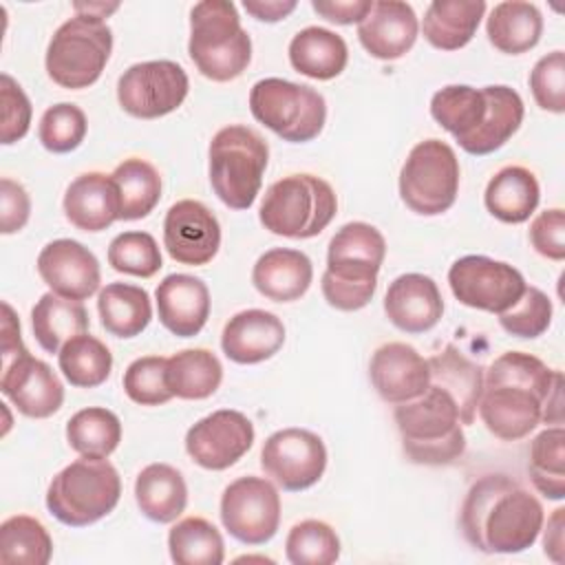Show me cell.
I'll list each match as a JSON object with an SVG mask.
<instances>
[{"mask_svg": "<svg viewBox=\"0 0 565 565\" xmlns=\"http://www.w3.org/2000/svg\"><path fill=\"white\" fill-rule=\"evenodd\" d=\"M543 521L541 501L501 472L477 479L459 512L463 539L483 554L525 552L536 543Z\"/></svg>", "mask_w": 565, "mask_h": 565, "instance_id": "obj_1", "label": "cell"}, {"mask_svg": "<svg viewBox=\"0 0 565 565\" xmlns=\"http://www.w3.org/2000/svg\"><path fill=\"white\" fill-rule=\"evenodd\" d=\"M561 371L525 351H505L483 371L477 413L483 426L503 441L527 437L539 424L543 404Z\"/></svg>", "mask_w": 565, "mask_h": 565, "instance_id": "obj_2", "label": "cell"}, {"mask_svg": "<svg viewBox=\"0 0 565 565\" xmlns=\"http://www.w3.org/2000/svg\"><path fill=\"white\" fill-rule=\"evenodd\" d=\"M430 115L468 154L483 157L505 146L521 128L525 106L505 84H448L430 97Z\"/></svg>", "mask_w": 565, "mask_h": 565, "instance_id": "obj_3", "label": "cell"}, {"mask_svg": "<svg viewBox=\"0 0 565 565\" xmlns=\"http://www.w3.org/2000/svg\"><path fill=\"white\" fill-rule=\"evenodd\" d=\"M386 256L382 232L364 221L342 225L329 241L322 296L338 311L366 307L377 289V274Z\"/></svg>", "mask_w": 565, "mask_h": 565, "instance_id": "obj_4", "label": "cell"}, {"mask_svg": "<svg viewBox=\"0 0 565 565\" xmlns=\"http://www.w3.org/2000/svg\"><path fill=\"white\" fill-rule=\"evenodd\" d=\"M404 455L419 466H448L466 450L459 411L448 393L428 386L424 395L393 411Z\"/></svg>", "mask_w": 565, "mask_h": 565, "instance_id": "obj_5", "label": "cell"}, {"mask_svg": "<svg viewBox=\"0 0 565 565\" xmlns=\"http://www.w3.org/2000/svg\"><path fill=\"white\" fill-rule=\"evenodd\" d=\"M188 55L212 82H232L243 75L252 62V38L234 2L203 0L192 7Z\"/></svg>", "mask_w": 565, "mask_h": 565, "instance_id": "obj_6", "label": "cell"}, {"mask_svg": "<svg viewBox=\"0 0 565 565\" xmlns=\"http://www.w3.org/2000/svg\"><path fill=\"white\" fill-rule=\"evenodd\" d=\"M269 161L267 141L243 124H230L210 141L207 174L214 194L232 210H249Z\"/></svg>", "mask_w": 565, "mask_h": 565, "instance_id": "obj_7", "label": "cell"}, {"mask_svg": "<svg viewBox=\"0 0 565 565\" xmlns=\"http://www.w3.org/2000/svg\"><path fill=\"white\" fill-rule=\"evenodd\" d=\"M338 196L322 177L298 172L274 181L263 194L258 218L265 230L285 238H313L335 216Z\"/></svg>", "mask_w": 565, "mask_h": 565, "instance_id": "obj_8", "label": "cell"}, {"mask_svg": "<svg viewBox=\"0 0 565 565\" xmlns=\"http://www.w3.org/2000/svg\"><path fill=\"white\" fill-rule=\"evenodd\" d=\"M121 497V479L108 459L79 457L49 483L46 508L64 525L86 527L110 514Z\"/></svg>", "mask_w": 565, "mask_h": 565, "instance_id": "obj_9", "label": "cell"}, {"mask_svg": "<svg viewBox=\"0 0 565 565\" xmlns=\"http://www.w3.org/2000/svg\"><path fill=\"white\" fill-rule=\"evenodd\" d=\"M113 53V31L106 20L73 15L62 22L46 46L44 66L49 77L68 90L93 86Z\"/></svg>", "mask_w": 565, "mask_h": 565, "instance_id": "obj_10", "label": "cell"}, {"mask_svg": "<svg viewBox=\"0 0 565 565\" xmlns=\"http://www.w3.org/2000/svg\"><path fill=\"white\" fill-rule=\"evenodd\" d=\"M249 110L256 121L289 143L316 139L327 121L324 97L307 84L282 77L258 79L249 90Z\"/></svg>", "mask_w": 565, "mask_h": 565, "instance_id": "obj_11", "label": "cell"}, {"mask_svg": "<svg viewBox=\"0 0 565 565\" xmlns=\"http://www.w3.org/2000/svg\"><path fill=\"white\" fill-rule=\"evenodd\" d=\"M459 159L441 139L415 143L399 170V199L419 216L448 212L459 192Z\"/></svg>", "mask_w": 565, "mask_h": 565, "instance_id": "obj_12", "label": "cell"}, {"mask_svg": "<svg viewBox=\"0 0 565 565\" xmlns=\"http://www.w3.org/2000/svg\"><path fill=\"white\" fill-rule=\"evenodd\" d=\"M448 285L461 305L497 316L508 311L527 287L516 267L483 254L457 258L448 269Z\"/></svg>", "mask_w": 565, "mask_h": 565, "instance_id": "obj_13", "label": "cell"}, {"mask_svg": "<svg viewBox=\"0 0 565 565\" xmlns=\"http://www.w3.org/2000/svg\"><path fill=\"white\" fill-rule=\"evenodd\" d=\"M218 514L230 536L245 545H263L280 525L278 488L265 477H238L223 490Z\"/></svg>", "mask_w": 565, "mask_h": 565, "instance_id": "obj_14", "label": "cell"}, {"mask_svg": "<svg viewBox=\"0 0 565 565\" xmlns=\"http://www.w3.org/2000/svg\"><path fill=\"white\" fill-rule=\"evenodd\" d=\"M190 79L172 60H150L128 66L117 82V102L137 119H159L174 113L188 97Z\"/></svg>", "mask_w": 565, "mask_h": 565, "instance_id": "obj_15", "label": "cell"}, {"mask_svg": "<svg viewBox=\"0 0 565 565\" xmlns=\"http://www.w3.org/2000/svg\"><path fill=\"white\" fill-rule=\"evenodd\" d=\"M260 468L287 492L316 486L327 468V446L307 428H280L271 433L260 450Z\"/></svg>", "mask_w": 565, "mask_h": 565, "instance_id": "obj_16", "label": "cell"}, {"mask_svg": "<svg viewBox=\"0 0 565 565\" xmlns=\"http://www.w3.org/2000/svg\"><path fill=\"white\" fill-rule=\"evenodd\" d=\"M254 424L234 408H221L185 433V450L190 459L205 470H227L254 446Z\"/></svg>", "mask_w": 565, "mask_h": 565, "instance_id": "obj_17", "label": "cell"}, {"mask_svg": "<svg viewBox=\"0 0 565 565\" xmlns=\"http://www.w3.org/2000/svg\"><path fill=\"white\" fill-rule=\"evenodd\" d=\"M163 247L181 265H207L221 247L218 218L201 201H177L163 218Z\"/></svg>", "mask_w": 565, "mask_h": 565, "instance_id": "obj_18", "label": "cell"}, {"mask_svg": "<svg viewBox=\"0 0 565 565\" xmlns=\"http://www.w3.org/2000/svg\"><path fill=\"white\" fill-rule=\"evenodd\" d=\"M38 274L42 282L57 296L68 300L90 298L102 282L97 256L73 238H55L38 254Z\"/></svg>", "mask_w": 565, "mask_h": 565, "instance_id": "obj_19", "label": "cell"}, {"mask_svg": "<svg viewBox=\"0 0 565 565\" xmlns=\"http://www.w3.org/2000/svg\"><path fill=\"white\" fill-rule=\"evenodd\" d=\"M0 391L18 413L31 419H46L64 404L62 380L46 362L31 353L2 364Z\"/></svg>", "mask_w": 565, "mask_h": 565, "instance_id": "obj_20", "label": "cell"}, {"mask_svg": "<svg viewBox=\"0 0 565 565\" xmlns=\"http://www.w3.org/2000/svg\"><path fill=\"white\" fill-rule=\"evenodd\" d=\"M369 377L386 404H404L426 393L430 386L428 360L406 342L377 347L369 362Z\"/></svg>", "mask_w": 565, "mask_h": 565, "instance_id": "obj_21", "label": "cell"}, {"mask_svg": "<svg viewBox=\"0 0 565 565\" xmlns=\"http://www.w3.org/2000/svg\"><path fill=\"white\" fill-rule=\"evenodd\" d=\"M419 33V20L408 2L375 0L371 11L358 24V40L375 60L404 57Z\"/></svg>", "mask_w": 565, "mask_h": 565, "instance_id": "obj_22", "label": "cell"}, {"mask_svg": "<svg viewBox=\"0 0 565 565\" xmlns=\"http://www.w3.org/2000/svg\"><path fill=\"white\" fill-rule=\"evenodd\" d=\"M384 313L404 333H426L441 320L444 298L430 276L402 274L386 289Z\"/></svg>", "mask_w": 565, "mask_h": 565, "instance_id": "obj_23", "label": "cell"}, {"mask_svg": "<svg viewBox=\"0 0 565 565\" xmlns=\"http://www.w3.org/2000/svg\"><path fill=\"white\" fill-rule=\"evenodd\" d=\"M285 344L282 320L265 309L234 313L221 333V349L236 364H258L274 358Z\"/></svg>", "mask_w": 565, "mask_h": 565, "instance_id": "obj_24", "label": "cell"}, {"mask_svg": "<svg viewBox=\"0 0 565 565\" xmlns=\"http://www.w3.org/2000/svg\"><path fill=\"white\" fill-rule=\"evenodd\" d=\"M154 300L159 322L177 338L196 335L210 318V289L190 274L166 276L154 289Z\"/></svg>", "mask_w": 565, "mask_h": 565, "instance_id": "obj_25", "label": "cell"}, {"mask_svg": "<svg viewBox=\"0 0 565 565\" xmlns=\"http://www.w3.org/2000/svg\"><path fill=\"white\" fill-rule=\"evenodd\" d=\"M64 216L82 232H102L119 221V192L110 174L84 172L64 192Z\"/></svg>", "mask_w": 565, "mask_h": 565, "instance_id": "obj_26", "label": "cell"}, {"mask_svg": "<svg viewBox=\"0 0 565 565\" xmlns=\"http://www.w3.org/2000/svg\"><path fill=\"white\" fill-rule=\"evenodd\" d=\"M313 280L309 256L291 247H271L252 267V282L260 296L274 302L302 298Z\"/></svg>", "mask_w": 565, "mask_h": 565, "instance_id": "obj_27", "label": "cell"}, {"mask_svg": "<svg viewBox=\"0 0 565 565\" xmlns=\"http://www.w3.org/2000/svg\"><path fill=\"white\" fill-rule=\"evenodd\" d=\"M430 386L448 393L459 411V422L470 426L477 417V406L483 391V369L468 360L455 344L428 358Z\"/></svg>", "mask_w": 565, "mask_h": 565, "instance_id": "obj_28", "label": "cell"}, {"mask_svg": "<svg viewBox=\"0 0 565 565\" xmlns=\"http://www.w3.org/2000/svg\"><path fill=\"white\" fill-rule=\"evenodd\" d=\"M483 0H433L422 20L426 42L439 51L463 49L486 15Z\"/></svg>", "mask_w": 565, "mask_h": 565, "instance_id": "obj_29", "label": "cell"}, {"mask_svg": "<svg viewBox=\"0 0 565 565\" xmlns=\"http://www.w3.org/2000/svg\"><path fill=\"white\" fill-rule=\"evenodd\" d=\"M541 188L532 170L523 166L501 168L486 185V210L501 223H525L539 207Z\"/></svg>", "mask_w": 565, "mask_h": 565, "instance_id": "obj_30", "label": "cell"}, {"mask_svg": "<svg viewBox=\"0 0 565 565\" xmlns=\"http://www.w3.org/2000/svg\"><path fill=\"white\" fill-rule=\"evenodd\" d=\"M289 62L294 71L311 79H333L349 62V49L342 35L324 26H305L289 42Z\"/></svg>", "mask_w": 565, "mask_h": 565, "instance_id": "obj_31", "label": "cell"}, {"mask_svg": "<svg viewBox=\"0 0 565 565\" xmlns=\"http://www.w3.org/2000/svg\"><path fill=\"white\" fill-rule=\"evenodd\" d=\"M135 501L146 519L172 523L188 505L185 479L170 463H148L135 479Z\"/></svg>", "mask_w": 565, "mask_h": 565, "instance_id": "obj_32", "label": "cell"}, {"mask_svg": "<svg viewBox=\"0 0 565 565\" xmlns=\"http://www.w3.org/2000/svg\"><path fill=\"white\" fill-rule=\"evenodd\" d=\"M543 33V15L536 4L523 0H505L494 4L486 18V35L490 44L505 55H521L534 49Z\"/></svg>", "mask_w": 565, "mask_h": 565, "instance_id": "obj_33", "label": "cell"}, {"mask_svg": "<svg viewBox=\"0 0 565 565\" xmlns=\"http://www.w3.org/2000/svg\"><path fill=\"white\" fill-rule=\"evenodd\" d=\"M31 329L42 351L60 353L71 338L88 331V313L82 302L49 291L31 309Z\"/></svg>", "mask_w": 565, "mask_h": 565, "instance_id": "obj_34", "label": "cell"}, {"mask_svg": "<svg viewBox=\"0 0 565 565\" xmlns=\"http://www.w3.org/2000/svg\"><path fill=\"white\" fill-rule=\"evenodd\" d=\"M102 327L115 338H135L152 320V302L143 287L108 282L97 296Z\"/></svg>", "mask_w": 565, "mask_h": 565, "instance_id": "obj_35", "label": "cell"}, {"mask_svg": "<svg viewBox=\"0 0 565 565\" xmlns=\"http://www.w3.org/2000/svg\"><path fill=\"white\" fill-rule=\"evenodd\" d=\"M166 382L179 399H207L223 382V364L210 349H183L168 358Z\"/></svg>", "mask_w": 565, "mask_h": 565, "instance_id": "obj_36", "label": "cell"}, {"mask_svg": "<svg viewBox=\"0 0 565 565\" xmlns=\"http://www.w3.org/2000/svg\"><path fill=\"white\" fill-rule=\"evenodd\" d=\"M119 192V221L146 218L161 199L159 170L139 157L124 159L110 174Z\"/></svg>", "mask_w": 565, "mask_h": 565, "instance_id": "obj_37", "label": "cell"}, {"mask_svg": "<svg viewBox=\"0 0 565 565\" xmlns=\"http://www.w3.org/2000/svg\"><path fill=\"white\" fill-rule=\"evenodd\" d=\"M66 441L79 457L108 459L121 441V422L104 406L82 408L66 422Z\"/></svg>", "mask_w": 565, "mask_h": 565, "instance_id": "obj_38", "label": "cell"}, {"mask_svg": "<svg viewBox=\"0 0 565 565\" xmlns=\"http://www.w3.org/2000/svg\"><path fill=\"white\" fill-rule=\"evenodd\" d=\"M57 364L66 382L75 388H97L113 371L110 349L95 335L79 333L57 353Z\"/></svg>", "mask_w": 565, "mask_h": 565, "instance_id": "obj_39", "label": "cell"}, {"mask_svg": "<svg viewBox=\"0 0 565 565\" xmlns=\"http://www.w3.org/2000/svg\"><path fill=\"white\" fill-rule=\"evenodd\" d=\"M168 552L177 565H221L225 543L214 523L203 516H185L170 527Z\"/></svg>", "mask_w": 565, "mask_h": 565, "instance_id": "obj_40", "label": "cell"}, {"mask_svg": "<svg viewBox=\"0 0 565 565\" xmlns=\"http://www.w3.org/2000/svg\"><path fill=\"white\" fill-rule=\"evenodd\" d=\"M53 556L49 530L29 514H13L0 525V563L46 565Z\"/></svg>", "mask_w": 565, "mask_h": 565, "instance_id": "obj_41", "label": "cell"}, {"mask_svg": "<svg viewBox=\"0 0 565 565\" xmlns=\"http://www.w3.org/2000/svg\"><path fill=\"white\" fill-rule=\"evenodd\" d=\"M527 472L532 486L547 499L561 501L565 497V430L563 426H547L530 444Z\"/></svg>", "mask_w": 565, "mask_h": 565, "instance_id": "obj_42", "label": "cell"}, {"mask_svg": "<svg viewBox=\"0 0 565 565\" xmlns=\"http://www.w3.org/2000/svg\"><path fill=\"white\" fill-rule=\"evenodd\" d=\"M285 556L294 565H331L340 558V536L329 523L305 519L289 530Z\"/></svg>", "mask_w": 565, "mask_h": 565, "instance_id": "obj_43", "label": "cell"}, {"mask_svg": "<svg viewBox=\"0 0 565 565\" xmlns=\"http://www.w3.org/2000/svg\"><path fill=\"white\" fill-rule=\"evenodd\" d=\"M88 130L86 113L71 102H60L49 106L38 126V139L40 143L55 154L73 152L82 146Z\"/></svg>", "mask_w": 565, "mask_h": 565, "instance_id": "obj_44", "label": "cell"}, {"mask_svg": "<svg viewBox=\"0 0 565 565\" xmlns=\"http://www.w3.org/2000/svg\"><path fill=\"white\" fill-rule=\"evenodd\" d=\"M108 265L119 274L152 278L161 267V249L148 232H121L108 245Z\"/></svg>", "mask_w": 565, "mask_h": 565, "instance_id": "obj_45", "label": "cell"}, {"mask_svg": "<svg viewBox=\"0 0 565 565\" xmlns=\"http://www.w3.org/2000/svg\"><path fill=\"white\" fill-rule=\"evenodd\" d=\"M168 358L143 355L128 364L124 373V391L139 406H161L174 395L166 382Z\"/></svg>", "mask_w": 565, "mask_h": 565, "instance_id": "obj_46", "label": "cell"}, {"mask_svg": "<svg viewBox=\"0 0 565 565\" xmlns=\"http://www.w3.org/2000/svg\"><path fill=\"white\" fill-rule=\"evenodd\" d=\"M552 300L539 287H525L523 296L503 313H499V324L514 338H539L547 331L552 322Z\"/></svg>", "mask_w": 565, "mask_h": 565, "instance_id": "obj_47", "label": "cell"}, {"mask_svg": "<svg viewBox=\"0 0 565 565\" xmlns=\"http://www.w3.org/2000/svg\"><path fill=\"white\" fill-rule=\"evenodd\" d=\"M530 90L541 110L565 113V53L543 55L530 71Z\"/></svg>", "mask_w": 565, "mask_h": 565, "instance_id": "obj_48", "label": "cell"}, {"mask_svg": "<svg viewBox=\"0 0 565 565\" xmlns=\"http://www.w3.org/2000/svg\"><path fill=\"white\" fill-rule=\"evenodd\" d=\"M0 102H2V126H0V143L11 146L20 139L31 128V102L22 86L9 75H0Z\"/></svg>", "mask_w": 565, "mask_h": 565, "instance_id": "obj_49", "label": "cell"}, {"mask_svg": "<svg viewBox=\"0 0 565 565\" xmlns=\"http://www.w3.org/2000/svg\"><path fill=\"white\" fill-rule=\"evenodd\" d=\"M530 243L536 254L561 263L565 258V212L561 207L539 212L530 225Z\"/></svg>", "mask_w": 565, "mask_h": 565, "instance_id": "obj_50", "label": "cell"}, {"mask_svg": "<svg viewBox=\"0 0 565 565\" xmlns=\"http://www.w3.org/2000/svg\"><path fill=\"white\" fill-rule=\"evenodd\" d=\"M31 216V199L22 183L2 177L0 179V232L4 236L20 232Z\"/></svg>", "mask_w": 565, "mask_h": 565, "instance_id": "obj_51", "label": "cell"}, {"mask_svg": "<svg viewBox=\"0 0 565 565\" xmlns=\"http://www.w3.org/2000/svg\"><path fill=\"white\" fill-rule=\"evenodd\" d=\"M373 0H313L311 9L333 24H360L371 11Z\"/></svg>", "mask_w": 565, "mask_h": 565, "instance_id": "obj_52", "label": "cell"}, {"mask_svg": "<svg viewBox=\"0 0 565 565\" xmlns=\"http://www.w3.org/2000/svg\"><path fill=\"white\" fill-rule=\"evenodd\" d=\"M2 364L29 353V349L22 342L20 320L9 302H2Z\"/></svg>", "mask_w": 565, "mask_h": 565, "instance_id": "obj_53", "label": "cell"}, {"mask_svg": "<svg viewBox=\"0 0 565 565\" xmlns=\"http://www.w3.org/2000/svg\"><path fill=\"white\" fill-rule=\"evenodd\" d=\"M545 523V521H543ZM543 532V552L550 561L554 563H563V556H565V508H556L545 527H541Z\"/></svg>", "mask_w": 565, "mask_h": 565, "instance_id": "obj_54", "label": "cell"}, {"mask_svg": "<svg viewBox=\"0 0 565 565\" xmlns=\"http://www.w3.org/2000/svg\"><path fill=\"white\" fill-rule=\"evenodd\" d=\"M296 0H245L243 9L260 22H280L296 11Z\"/></svg>", "mask_w": 565, "mask_h": 565, "instance_id": "obj_55", "label": "cell"}, {"mask_svg": "<svg viewBox=\"0 0 565 565\" xmlns=\"http://www.w3.org/2000/svg\"><path fill=\"white\" fill-rule=\"evenodd\" d=\"M541 422L563 426V373L556 377L541 413Z\"/></svg>", "mask_w": 565, "mask_h": 565, "instance_id": "obj_56", "label": "cell"}, {"mask_svg": "<svg viewBox=\"0 0 565 565\" xmlns=\"http://www.w3.org/2000/svg\"><path fill=\"white\" fill-rule=\"evenodd\" d=\"M73 9H75L77 15H90V18L104 20V18H108L113 11L119 9V2H113V4H106V2H75Z\"/></svg>", "mask_w": 565, "mask_h": 565, "instance_id": "obj_57", "label": "cell"}]
</instances>
